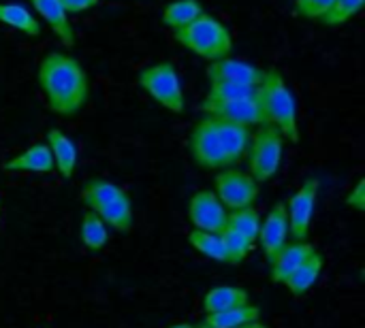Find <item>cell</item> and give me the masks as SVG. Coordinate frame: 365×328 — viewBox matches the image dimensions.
I'll use <instances>...</instances> for the list:
<instances>
[{"mask_svg": "<svg viewBox=\"0 0 365 328\" xmlns=\"http://www.w3.org/2000/svg\"><path fill=\"white\" fill-rule=\"evenodd\" d=\"M47 147L51 152L53 158V169H58V173L64 179H71L77 166V147L71 141L68 134H64L60 128H49L47 130Z\"/></svg>", "mask_w": 365, "mask_h": 328, "instance_id": "cell-17", "label": "cell"}, {"mask_svg": "<svg viewBox=\"0 0 365 328\" xmlns=\"http://www.w3.org/2000/svg\"><path fill=\"white\" fill-rule=\"evenodd\" d=\"M252 132L246 126L203 115L190 130V158L207 171L233 169L248 154Z\"/></svg>", "mask_w": 365, "mask_h": 328, "instance_id": "cell-1", "label": "cell"}, {"mask_svg": "<svg viewBox=\"0 0 365 328\" xmlns=\"http://www.w3.org/2000/svg\"><path fill=\"white\" fill-rule=\"evenodd\" d=\"M250 303V292L240 286H216L205 292L203 310L205 314H220Z\"/></svg>", "mask_w": 365, "mask_h": 328, "instance_id": "cell-19", "label": "cell"}, {"mask_svg": "<svg viewBox=\"0 0 365 328\" xmlns=\"http://www.w3.org/2000/svg\"><path fill=\"white\" fill-rule=\"evenodd\" d=\"M317 196H319V179L310 177L291 196V201L284 203L287 205V218H289V237L295 243L308 241L312 216H314V207H317Z\"/></svg>", "mask_w": 365, "mask_h": 328, "instance_id": "cell-9", "label": "cell"}, {"mask_svg": "<svg viewBox=\"0 0 365 328\" xmlns=\"http://www.w3.org/2000/svg\"><path fill=\"white\" fill-rule=\"evenodd\" d=\"M289 239V218H287V205L284 203H276L269 213L265 216L261 228H259V237L257 243L261 245L267 263L287 245Z\"/></svg>", "mask_w": 365, "mask_h": 328, "instance_id": "cell-12", "label": "cell"}, {"mask_svg": "<svg viewBox=\"0 0 365 328\" xmlns=\"http://www.w3.org/2000/svg\"><path fill=\"white\" fill-rule=\"evenodd\" d=\"M101 0H60V4L64 6L66 13H81V11H88L92 6H96Z\"/></svg>", "mask_w": 365, "mask_h": 328, "instance_id": "cell-31", "label": "cell"}, {"mask_svg": "<svg viewBox=\"0 0 365 328\" xmlns=\"http://www.w3.org/2000/svg\"><path fill=\"white\" fill-rule=\"evenodd\" d=\"M195 328H214V327H210V324H205V322L201 320V322H199V324H197V327H195Z\"/></svg>", "mask_w": 365, "mask_h": 328, "instance_id": "cell-34", "label": "cell"}, {"mask_svg": "<svg viewBox=\"0 0 365 328\" xmlns=\"http://www.w3.org/2000/svg\"><path fill=\"white\" fill-rule=\"evenodd\" d=\"M257 96V88L233 83V81H210L207 100H252Z\"/></svg>", "mask_w": 365, "mask_h": 328, "instance_id": "cell-26", "label": "cell"}, {"mask_svg": "<svg viewBox=\"0 0 365 328\" xmlns=\"http://www.w3.org/2000/svg\"><path fill=\"white\" fill-rule=\"evenodd\" d=\"M261 318V310L252 303L244 305V307H235L229 312H220V314H205L203 322L214 328H242L252 322H259Z\"/></svg>", "mask_w": 365, "mask_h": 328, "instance_id": "cell-21", "label": "cell"}, {"mask_svg": "<svg viewBox=\"0 0 365 328\" xmlns=\"http://www.w3.org/2000/svg\"><path fill=\"white\" fill-rule=\"evenodd\" d=\"M173 36L182 47L207 62L229 58V53L233 51V36L229 28L210 13H201L188 26L173 30Z\"/></svg>", "mask_w": 365, "mask_h": 328, "instance_id": "cell-5", "label": "cell"}, {"mask_svg": "<svg viewBox=\"0 0 365 328\" xmlns=\"http://www.w3.org/2000/svg\"><path fill=\"white\" fill-rule=\"evenodd\" d=\"M214 186H216L214 194L218 196V201L225 205L227 211L252 207L261 192L259 184L246 171L240 169H222L216 175Z\"/></svg>", "mask_w": 365, "mask_h": 328, "instance_id": "cell-8", "label": "cell"}, {"mask_svg": "<svg viewBox=\"0 0 365 328\" xmlns=\"http://www.w3.org/2000/svg\"><path fill=\"white\" fill-rule=\"evenodd\" d=\"M220 239H222V248H225V254H227V263L231 265H240L244 263L252 250H255V241H250L248 237L231 231V228H225L220 233Z\"/></svg>", "mask_w": 365, "mask_h": 328, "instance_id": "cell-27", "label": "cell"}, {"mask_svg": "<svg viewBox=\"0 0 365 328\" xmlns=\"http://www.w3.org/2000/svg\"><path fill=\"white\" fill-rule=\"evenodd\" d=\"M4 173H51L53 169V158L51 152L47 147V143H32L28 149H24L21 154L13 156L11 160H6L2 164Z\"/></svg>", "mask_w": 365, "mask_h": 328, "instance_id": "cell-15", "label": "cell"}, {"mask_svg": "<svg viewBox=\"0 0 365 328\" xmlns=\"http://www.w3.org/2000/svg\"><path fill=\"white\" fill-rule=\"evenodd\" d=\"M242 328H269V327H265V324L259 320V322H252V324H246V327H242Z\"/></svg>", "mask_w": 365, "mask_h": 328, "instance_id": "cell-32", "label": "cell"}, {"mask_svg": "<svg viewBox=\"0 0 365 328\" xmlns=\"http://www.w3.org/2000/svg\"><path fill=\"white\" fill-rule=\"evenodd\" d=\"M169 328H195L192 324H188V322H180V324H173V327Z\"/></svg>", "mask_w": 365, "mask_h": 328, "instance_id": "cell-33", "label": "cell"}, {"mask_svg": "<svg viewBox=\"0 0 365 328\" xmlns=\"http://www.w3.org/2000/svg\"><path fill=\"white\" fill-rule=\"evenodd\" d=\"M81 203L98 216L107 228H113L115 233H130L133 231V201L126 190H122L118 184L105 179V177H92L81 186Z\"/></svg>", "mask_w": 365, "mask_h": 328, "instance_id": "cell-4", "label": "cell"}, {"mask_svg": "<svg viewBox=\"0 0 365 328\" xmlns=\"http://www.w3.org/2000/svg\"><path fill=\"white\" fill-rule=\"evenodd\" d=\"M188 243L192 245V250H197L201 256L210 258V260H218V263H227V254L222 248V239L216 233H203V231H190L188 233Z\"/></svg>", "mask_w": 365, "mask_h": 328, "instance_id": "cell-25", "label": "cell"}, {"mask_svg": "<svg viewBox=\"0 0 365 328\" xmlns=\"http://www.w3.org/2000/svg\"><path fill=\"white\" fill-rule=\"evenodd\" d=\"M201 13H203V4L199 0H175L165 6L163 23L167 28L180 30V28L188 26L190 21H195Z\"/></svg>", "mask_w": 365, "mask_h": 328, "instance_id": "cell-22", "label": "cell"}, {"mask_svg": "<svg viewBox=\"0 0 365 328\" xmlns=\"http://www.w3.org/2000/svg\"><path fill=\"white\" fill-rule=\"evenodd\" d=\"M79 237H81V243L86 245V250L96 254V252H101L107 245L109 228H107V224L98 216H94L92 211H86L83 218H81Z\"/></svg>", "mask_w": 365, "mask_h": 328, "instance_id": "cell-23", "label": "cell"}, {"mask_svg": "<svg viewBox=\"0 0 365 328\" xmlns=\"http://www.w3.org/2000/svg\"><path fill=\"white\" fill-rule=\"evenodd\" d=\"M334 0H295V13L306 19H321Z\"/></svg>", "mask_w": 365, "mask_h": 328, "instance_id": "cell-29", "label": "cell"}, {"mask_svg": "<svg viewBox=\"0 0 365 328\" xmlns=\"http://www.w3.org/2000/svg\"><path fill=\"white\" fill-rule=\"evenodd\" d=\"M364 6V0H334L327 13L319 19L325 26H342L351 17H355Z\"/></svg>", "mask_w": 365, "mask_h": 328, "instance_id": "cell-28", "label": "cell"}, {"mask_svg": "<svg viewBox=\"0 0 365 328\" xmlns=\"http://www.w3.org/2000/svg\"><path fill=\"white\" fill-rule=\"evenodd\" d=\"M317 252V248L312 245V243H308V241H304V243H287L272 260H269V277H272V282L274 284H284L289 277H291V273L310 256V254H314Z\"/></svg>", "mask_w": 365, "mask_h": 328, "instance_id": "cell-14", "label": "cell"}, {"mask_svg": "<svg viewBox=\"0 0 365 328\" xmlns=\"http://www.w3.org/2000/svg\"><path fill=\"white\" fill-rule=\"evenodd\" d=\"M282 152H284V137L274 126H261L248 147V175L261 186L269 181L280 164H282Z\"/></svg>", "mask_w": 365, "mask_h": 328, "instance_id": "cell-7", "label": "cell"}, {"mask_svg": "<svg viewBox=\"0 0 365 328\" xmlns=\"http://www.w3.org/2000/svg\"><path fill=\"white\" fill-rule=\"evenodd\" d=\"M227 218L229 211L212 190H199L192 194L188 203V220L195 231L220 235L227 226Z\"/></svg>", "mask_w": 365, "mask_h": 328, "instance_id": "cell-10", "label": "cell"}, {"mask_svg": "<svg viewBox=\"0 0 365 328\" xmlns=\"http://www.w3.org/2000/svg\"><path fill=\"white\" fill-rule=\"evenodd\" d=\"M263 73H265L263 68L244 60H235V58H222L218 62H210L207 66L210 81H233V83H244L252 88L261 83Z\"/></svg>", "mask_w": 365, "mask_h": 328, "instance_id": "cell-13", "label": "cell"}, {"mask_svg": "<svg viewBox=\"0 0 365 328\" xmlns=\"http://www.w3.org/2000/svg\"><path fill=\"white\" fill-rule=\"evenodd\" d=\"M323 269H325V256L317 250L314 254H310V256L291 273V277H289L282 286H287V290H289L293 297H304V295H308V292L314 288V284L319 282Z\"/></svg>", "mask_w": 365, "mask_h": 328, "instance_id": "cell-18", "label": "cell"}, {"mask_svg": "<svg viewBox=\"0 0 365 328\" xmlns=\"http://www.w3.org/2000/svg\"><path fill=\"white\" fill-rule=\"evenodd\" d=\"M201 113L210 117H218L225 122H233L240 126H263L261 122V111L257 100H203L201 102Z\"/></svg>", "mask_w": 365, "mask_h": 328, "instance_id": "cell-11", "label": "cell"}, {"mask_svg": "<svg viewBox=\"0 0 365 328\" xmlns=\"http://www.w3.org/2000/svg\"><path fill=\"white\" fill-rule=\"evenodd\" d=\"M0 23H6L28 36L41 34L38 19L24 4H17V2H0Z\"/></svg>", "mask_w": 365, "mask_h": 328, "instance_id": "cell-20", "label": "cell"}, {"mask_svg": "<svg viewBox=\"0 0 365 328\" xmlns=\"http://www.w3.org/2000/svg\"><path fill=\"white\" fill-rule=\"evenodd\" d=\"M225 228H231V231H235V233H240V235H244V237H248L250 241L257 243L259 228H261V213L255 207L231 211L229 218H227V226Z\"/></svg>", "mask_w": 365, "mask_h": 328, "instance_id": "cell-24", "label": "cell"}, {"mask_svg": "<svg viewBox=\"0 0 365 328\" xmlns=\"http://www.w3.org/2000/svg\"><path fill=\"white\" fill-rule=\"evenodd\" d=\"M36 81L45 94L47 107L62 117L79 113L88 102V73L73 55H66L62 51H49L38 64Z\"/></svg>", "mask_w": 365, "mask_h": 328, "instance_id": "cell-2", "label": "cell"}, {"mask_svg": "<svg viewBox=\"0 0 365 328\" xmlns=\"http://www.w3.org/2000/svg\"><path fill=\"white\" fill-rule=\"evenodd\" d=\"M137 83L167 111L182 113L186 109L182 81L173 62H156L141 68L137 75Z\"/></svg>", "mask_w": 365, "mask_h": 328, "instance_id": "cell-6", "label": "cell"}, {"mask_svg": "<svg viewBox=\"0 0 365 328\" xmlns=\"http://www.w3.org/2000/svg\"><path fill=\"white\" fill-rule=\"evenodd\" d=\"M346 205L351 207V209H355V211H359V213H364L365 211V179H359L357 181V186L346 194Z\"/></svg>", "mask_w": 365, "mask_h": 328, "instance_id": "cell-30", "label": "cell"}, {"mask_svg": "<svg viewBox=\"0 0 365 328\" xmlns=\"http://www.w3.org/2000/svg\"><path fill=\"white\" fill-rule=\"evenodd\" d=\"M30 4L41 15V19L49 23V28L53 30V34L60 38L64 47L75 45V28L68 19V13L60 4V0H30Z\"/></svg>", "mask_w": 365, "mask_h": 328, "instance_id": "cell-16", "label": "cell"}, {"mask_svg": "<svg viewBox=\"0 0 365 328\" xmlns=\"http://www.w3.org/2000/svg\"><path fill=\"white\" fill-rule=\"evenodd\" d=\"M255 100L259 105L263 126H274L280 130L284 139H289L291 143H299L297 105H295L293 92L289 90L278 68H267L263 73V79L257 85Z\"/></svg>", "mask_w": 365, "mask_h": 328, "instance_id": "cell-3", "label": "cell"}]
</instances>
